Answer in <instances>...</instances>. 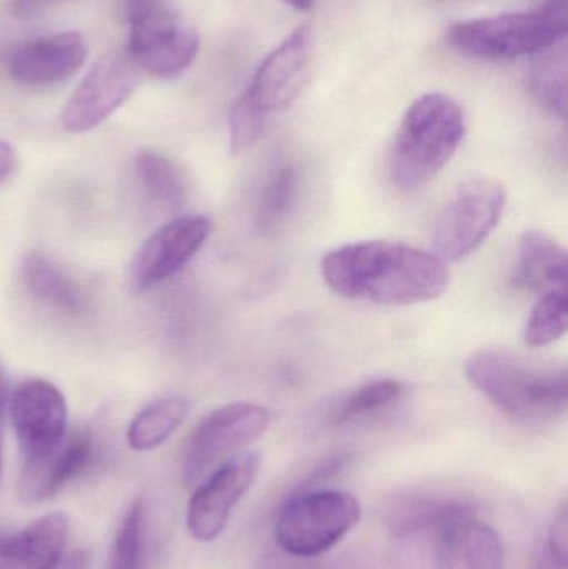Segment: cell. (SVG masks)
Returning a JSON list of instances; mask_svg holds the SVG:
<instances>
[{"label":"cell","instance_id":"1","mask_svg":"<svg viewBox=\"0 0 568 569\" xmlns=\"http://www.w3.org/2000/svg\"><path fill=\"white\" fill-rule=\"evenodd\" d=\"M320 273L340 297L407 307L446 293L447 263L426 250L387 240L346 243L323 253Z\"/></svg>","mask_w":568,"mask_h":569},{"label":"cell","instance_id":"2","mask_svg":"<svg viewBox=\"0 0 568 569\" xmlns=\"http://www.w3.org/2000/svg\"><path fill=\"white\" fill-rule=\"evenodd\" d=\"M467 380L504 415L520 423H542L566 413V367L507 350H480L466 365Z\"/></svg>","mask_w":568,"mask_h":569},{"label":"cell","instance_id":"3","mask_svg":"<svg viewBox=\"0 0 568 569\" xmlns=\"http://www.w3.org/2000/svg\"><path fill=\"white\" fill-rule=\"evenodd\" d=\"M466 132V113L452 97L430 92L413 100L390 150V182L403 192L427 186L456 156Z\"/></svg>","mask_w":568,"mask_h":569},{"label":"cell","instance_id":"4","mask_svg":"<svg viewBox=\"0 0 568 569\" xmlns=\"http://www.w3.org/2000/svg\"><path fill=\"white\" fill-rule=\"evenodd\" d=\"M567 36V0H546L537 12L500 13L456 23L447 42L464 56L512 60L536 56Z\"/></svg>","mask_w":568,"mask_h":569},{"label":"cell","instance_id":"5","mask_svg":"<svg viewBox=\"0 0 568 569\" xmlns=\"http://www.w3.org/2000/svg\"><path fill=\"white\" fill-rule=\"evenodd\" d=\"M360 517L359 500L347 491H302L283 505L273 533L280 550L292 557L313 558L336 547Z\"/></svg>","mask_w":568,"mask_h":569},{"label":"cell","instance_id":"6","mask_svg":"<svg viewBox=\"0 0 568 569\" xmlns=\"http://www.w3.org/2000/svg\"><path fill=\"white\" fill-rule=\"evenodd\" d=\"M270 427V411L262 405L230 403L207 415L190 435L183 450L182 477L193 487L242 448L259 440Z\"/></svg>","mask_w":568,"mask_h":569},{"label":"cell","instance_id":"7","mask_svg":"<svg viewBox=\"0 0 568 569\" xmlns=\"http://www.w3.org/2000/svg\"><path fill=\"white\" fill-rule=\"evenodd\" d=\"M507 192L496 180H470L449 200L434 229L436 256L457 263L472 256L499 226Z\"/></svg>","mask_w":568,"mask_h":569},{"label":"cell","instance_id":"8","mask_svg":"<svg viewBox=\"0 0 568 569\" xmlns=\"http://www.w3.org/2000/svg\"><path fill=\"white\" fill-rule=\"evenodd\" d=\"M140 73L127 50L106 53L67 100L62 110L63 129L83 133L106 122L136 92Z\"/></svg>","mask_w":568,"mask_h":569},{"label":"cell","instance_id":"9","mask_svg":"<svg viewBox=\"0 0 568 569\" xmlns=\"http://www.w3.org/2000/svg\"><path fill=\"white\" fill-rule=\"evenodd\" d=\"M313 39L310 27L300 26L272 50L253 73L246 97L263 117L289 109L302 93L312 69Z\"/></svg>","mask_w":568,"mask_h":569},{"label":"cell","instance_id":"10","mask_svg":"<svg viewBox=\"0 0 568 569\" xmlns=\"http://www.w3.org/2000/svg\"><path fill=\"white\" fill-rule=\"evenodd\" d=\"M260 458L252 451L236 455L200 481L187 508V528L199 541H213L223 530L240 498L259 475Z\"/></svg>","mask_w":568,"mask_h":569},{"label":"cell","instance_id":"11","mask_svg":"<svg viewBox=\"0 0 568 569\" xmlns=\"http://www.w3.org/2000/svg\"><path fill=\"white\" fill-rule=\"evenodd\" d=\"M7 407L23 460L43 457L66 438L69 415L66 398L50 381L42 378L20 381Z\"/></svg>","mask_w":568,"mask_h":569},{"label":"cell","instance_id":"12","mask_svg":"<svg viewBox=\"0 0 568 569\" xmlns=\"http://www.w3.org/2000/svg\"><path fill=\"white\" fill-rule=\"evenodd\" d=\"M212 222L206 216L177 217L140 246L130 263V283L149 290L179 273L209 239Z\"/></svg>","mask_w":568,"mask_h":569},{"label":"cell","instance_id":"13","mask_svg":"<svg viewBox=\"0 0 568 569\" xmlns=\"http://www.w3.org/2000/svg\"><path fill=\"white\" fill-rule=\"evenodd\" d=\"M127 52L140 72L172 79L199 53V32L172 13L159 12L133 23Z\"/></svg>","mask_w":568,"mask_h":569},{"label":"cell","instance_id":"14","mask_svg":"<svg viewBox=\"0 0 568 569\" xmlns=\"http://www.w3.org/2000/svg\"><path fill=\"white\" fill-rule=\"evenodd\" d=\"M87 56L89 50L83 37L67 30L17 47L10 56L9 72L23 86H52L79 72Z\"/></svg>","mask_w":568,"mask_h":569},{"label":"cell","instance_id":"15","mask_svg":"<svg viewBox=\"0 0 568 569\" xmlns=\"http://www.w3.org/2000/svg\"><path fill=\"white\" fill-rule=\"evenodd\" d=\"M92 437L89 433L66 435L62 441L43 457L23 463L19 495L26 503H40L56 497L73 478L82 475L93 460Z\"/></svg>","mask_w":568,"mask_h":569},{"label":"cell","instance_id":"16","mask_svg":"<svg viewBox=\"0 0 568 569\" xmlns=\"http://www.w3.org/2000/svg\"><path fill=\"white\" fill-rule=\"evenodd\" d=\"M432 569H502L499 533L476 517L454 521L434 535Z\"/></svg>","mask_w":568,"mask_h":569},{"label":"cell","instance_id":"17","mask_svg":"<svg viewBox=\"0 0 568 569\" xmlns=\"http://www.w3.org/2000/svg\"><path fill=\"white\" fill-rule=\"evenodd\" d=\"M69 537L66 515L50 513L17 533L0 531V569H52Z\"/></svg>","mask_w":568,"mask_h":569},{"label":"cell","instance_id":"18","mask_svg":"<svg viewBox=\"0 0 568 569\" xmlns=\"http://www.w3.org/2000/svg\"><path fill=\"white\" fill-rule=\"evenodd\" d=\"M474 503L459 498L427 497L412 495L399 498L390 505L387 523L390 531L400 538L420 537V535L439 533L447 525L462 518L476 517Z\"/></svg>","mask_w":568,"mask_h":569},{"label":"cell","instance_id":"19","mask_svg":"<svg viewBox=\"0 0 568 569\" xmlns=\"http://www.w3.org/2000/svg\"><path fill=\"white\" fill-rule=\"evenodd\" d=\"M519 280L532 290L567 287L566 249L542 232L524 233L519 243Z\"/></svg>","mask_w":568,"mask_h":569},{"label":"cell","instance_id":"20","mask_svg":"<svg viewBox=\"0 0 568 569\" xmlns=\"http://www.w3.org/2000/svg\"><path fill=\"white\" fill-rule=\"evenodd\" d=\"M22 277L27 288L50 307L69 315L86 311L87 297L52 259L40 252H30L23 259Z\"/></svg>","mask_w":568,"mask_h":569},{"label":"cell","instance_id":"21","mask_svg":"<svg viewBox=\"0 0 568 569\" xmlns=\"http://www.w3.org/2000/svg\"><path fill=\"white\" fill-rule=\"evenodd\" d=\"M189 403L179 395L159 398L147 405L130 421L127 441L137 451H149L166 443L186 420Z\"/></svg>","mask_w":568,"mask_h":569},{"label":"cell","instance_id":"22","mask_svg":"<svg viewBox=\"0 0 568 569\" xmlns=\"http://www.w3.org/2000/svg\"><path fill=\"white\" fill-rule=\"evenodd\" d=\"M302 192V172L296 163H283L270 173L263 183L257 203V227L263 233H273L286 226Z\"/></svg>","mask_w":568,"mask_h":569},{"label":"cell","instance_id":"23","mask_svg":"<svg viewBox=\"0 0 568 569\" xmlns=\"http://www.w3.org/2000/svg\"><path fill=\"white\" fill-rule=\"evenodd\" d=\"M136 173L150 199L163 209L176 210L186 203V177L162 153L140 150L136 157Z\"/></svg>","mask_w":568,"mask_h":569},{"label":"cell","instance_id":"24","mask_svg":"<svg viewBox=\"0 0 568 569\" xmlns=\"http://www.w3.org/2000/svg\"><path fill=\"white\" fill-rule=\"evenodd\" d=\"M406 395V385L393 378H377L360 385L342 398L329 415L330 427L350 423L379 413L399 403Z\"/></svg>","mask_w":568,"mask_h":569},{"label":"cell","instance_id":"25","mask_svg":"<svg viewBox=\"0 0 568 569\" xmlns=\"http://www.w3.org/2000/svg\"><path fill=\"white\" fill-rule=\"evenodd\" d=\"M566 39L536 53L539 59L530 73V87L537 99L557 116H567V57Z\"/></svg>","mask_w":568,"mask_h":569},{"label":"cell","instance_id":"26","mask_svg":"<svg viewBox=\"0 0 568 569\" xmlns=\"http://www.w3.org/2000/svg\"><path fill=\"white\" fill-rule=\"evenodd\" d=\"M567 287L544 291L527 320L526 343L530 348L549 347L567 333Z\"/></svg>","mask_w":568,"mask_h":569},{"label":"cell","instance_id":"27","mask_svg":"<svg viewBox=\"0 0 568 569\" xmlns=\"http://www.w3.org/2000/svg\"><path fill=\"white\" fill-rule=\"evenodd\" d=\"M143 525L146 505L136 500L117 531L109 569H143Z\"/></svg>","mask_w":568,"mask_h":569},{"label":"cell","instance_id":"28","mask_svg":"<svg viewBox=\"0 0 568 569\" xmlns=\"http://www.w3.org/2000/svg\"><path fill=\"white\" fill-rule=\"evenodd\" d=\"M266 122L267 117H263L256 107L250 106L246 97L240 96L229 116L230 152L233 156H240L252 149L262 136Z\"/></svg>","mask_w":568,"mask_h":569},{"label":"cell","instance_id":"29","mask_svg":"<svg viewBox=\"0 0 568 569\" xmlns=\"http://www.w3.org/2000/svg\"><path fill=\"white\" fill-rule=\"evenodd\" d=\"M568 513L567 507L564 505L560 508L557 517L554 518L552 527H550L549 531V551L550 557L554 558L556 563H559L560 567H566L567 565V550H568Z\"/></svg>","mask_w":568,"mask_h":569},{"label":"cell","instance_id":"30","mask_svg":"<svg viewBox=\"0 0 568 569\" xmlns=\"http://www.w3.org/2000/svg\"><path fill=\"white\" fill-rule=\"evenodd\" d=\"M126 12L130 26H133L157 12V0H126Z\"/></svg>","mask_w":568,"mask_h":569},{"label":"cell","instance_id":"31","mask_svg":"<svg viewBox=\"0 0 568 569\" xmlns=\"http://www.w3.org/2000/svg\"><path fill=\"white\" fill-rule=\"evenodd\" d=\"M89 555L83 550H73L69 555H62L52 569H89Z\"/></svg>","mask_w":568,"mask_h":569},{"label":"cell","instance_id":"32","mask_svg":"<svg viewBox=\"0 0 568 569\" xmlns=\"http://www.w3.org/2000/svg\"><path fill=\"white\" fill-rule=\"evenodd\" d=\"M16 152H13L12 147L0 140V183L12 176L13 170H16Z\"/></svg>","mask_w":568,"mask_h":569},{"label":"cell","instance_id":"33","mask_svg":"<svg viewBox=\"0 0 568 569\" xmlns=\"http://www.w3.org/2000/svg\"><path fill=\"white\" fill-rule=\"evenodd\" d=\"M7 405H9V387H7L3 368L0 367V475H2L3 415H6Z\"/></svg>","mask_w":568,"mask_h":569},{"label":"cell","instance_id":"34","mask_svg":"<svg viewBox=\"0 0 568 569\" xmlns=\"http://www.w3.org/2000/svg\"><path fill=\"white\" fill-rule=\"evenodd\" d=\"M50 2H56V0H12V10L17 16L27 17Z\"/></svg>","mask_w":568,"mask_h":569},{"label":"cell","instance_id":"35","mask_svg":"<svg viewBox=\"0 0 568 569\" xmlns=\"http://www.w3.org/2000/svg\"><path fill=\"white\" fill-rule=\"evenodd\" d=\"M283 2L289 3L290 7H293L296 10H300V12H307V10H310L316 6L317 0H283Z\"/></svg>","mask_w":568,"mask_h":569}]
</instances>
